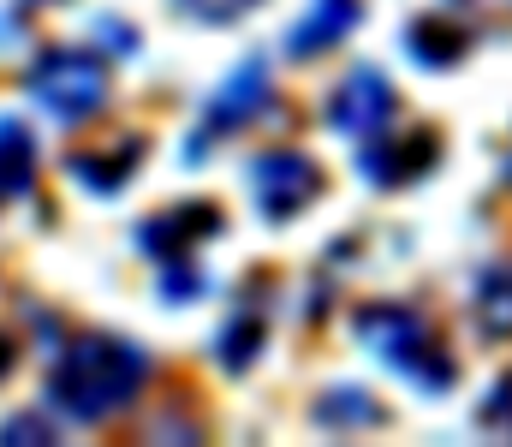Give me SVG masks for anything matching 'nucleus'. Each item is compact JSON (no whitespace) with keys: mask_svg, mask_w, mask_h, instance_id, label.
I'll return each mask as SVG.
<instances>
[{"mask_svg":"<svg viewBox=\"0 0 512 447\" xmlns=\"http://www.w3.org/2000/svg\"><path fill=\"white\" fill-rule=\"evenodd\" d=\"M328 120H334V132H346V138L370 144L387 120H393V84H387L376 66H358V72H352V78L334 90V102H328Z\"/></svg>","mask_w":512,"mask_h":447,"instance_id":"obj_5","label":"nucleus"},{"mask_svg":"<svg viewBox=\"0 0 512 447\" xmlns=\"http://www.w3.org/2000/svg\"><path fill=\"white\" fill-rule=\"evenodd\" d=\"M405 48H411V60H423V66H453V60L471 48V30H465V24H447L441 12H429V18H417V24L405 30Z\"/></svg>","mask_w":512,"mask_h":447,"instance_id":"obj_9","label":"nucleus"},{"mask_svg":"<svg viewBox=\"0 0 512 447\" xmlns=\"http://www.w3.org/2000/svg\"><path fill=\"white\" fill-rule=\"evenodd\" d=\"M6 364H12V346H6V340H0V370H6Z\"/></svg>","mask_w":512,"mask_h":447,"instance_id":"obj_18","label":"nucleus"},{"mask_svg":"<svg viewBox=\"0 0 512 447\" xmlns=\"http://www.w3.org/2000/svg\"><path fill=\"white\" fill-rule=\"evenodd\" d=\"M251 6H262V0H179V12H191V18H203V24H233V18H245Z\"/></svg>","mask_w":512,"mask_h":447,"instance_id":"obj_16","label":"nucleus"},{"mask_svg":"<svg viewBox=\"0 0 512 447\" xmlns=\"http://www.w3.org/2000/svg\"><path fill=\"white\" fill-rule=\"evenodd\" d=\"M137 149H143L137 138H126L120 149H84V155H72V179L90 191H120L137 173Z\"/></svg>","mask_w":512,"mask_h":447,"instance_id":"obj_10","label":"nucleus"},{"mask_svg":"<svg viewBox=\"0 0 512 447\" xmlns=\"http://www.w3.org/2000/svg\"><path fill=\"white\" fill-rule=\"evenodd\" d=\"M149 376V358L120 340V334H84L54 358L48 376V400L54 412H66L72 424H102L114 412H126Z\"/></svg>","mask_w":512,"mask_h":447,"instance_id":"obj_1","label":"nucleus"},{"mask_svg":"<svg viewBox=\"0 0 512 447\" xmlns=\"http://www.w3.org/2000/svg\"><path fill=\"white\" fill-rule=\"evenodd\" d=\"M358 167H364L376 185H405V179H417V173L435 167V132H411L405 144H370Z\"/></svg>","mask_w":512,"mask_h":447,"instance_id":"obj_8","label":"nucleus"},{"mask_svg":"<svg viewBox=\"0 0 512 447\" xmlns=\"http://www.w3.org/2000/svg\"><path fill=\"white\" fill-rule=\"evenodd\" d=\"M477 328L489 340H512V263H495L477 281Z\"/></svg>","mask_w":512,"mask_h":447,"instance_id":"obj_13","label":"nucleus"},{"mask_svg":"<svg viewBox=\"0 0 512 447\" xmlns=\"http://www.w3.org/2000/svg\"><path fill=\"white\" fill-rule=\"evenodd\" d=\"M36 185V138L18 120H0V197H24Z\"/></svg>","mask_w":512,"mask_h":447,"instance_id":"obj_11","label":"nucleus"},{"mask_svg":"<svg viewBox=\"0 0 512 447\" xmlns=\"http://www.w3.org/2000/svg\"><path fill=\"white\" fill-rule=\"evenodd\" d=\"M352 328H358V340H364L382 364H393L405 382H417V388H429V394L453 388L459 364H453V352L435 340V328H429L417 310H405V304H364V310L352 316Z\"/></svg>","mask_w":512,"mask_h":447,"instance_id":"obj_2","label":"nucleus"},{"mask_svg":"<svg viewBox=\"0 0 512 447\" xmlns=\"http://www.w3.org/2000/svg\"><path fill=\"white\" fill-rule=\"evenodd\" d=\"M316 424H328V430H376L382 424V406L364 388H328L316 400Z\"/></svg>","mask_w":512,"mask_h":447,"instance_id":"obj_14","label":"nucleus"},{"mask_svg":"<svg viewBox=\"0 0 512 447\" xmlns=\"http://www.w3.org/2000/svg\"><path fill=\"white\" fill-rule=\"evenodd\" d=\"M24 90H30V102L48 108L54 120L84 126V120H96L102 102H108V66H102L96 54H84V48H48V54L30 66Z\"/></svg>","mask_w":512,"mask_h":447,"instance_id":"obj_3","label":"nucleus"},{"mask_svg":"<svg viewBox=\"0 0 512 447\" xmlns=\"http://www.w3.org/2000/svg\"><path fill=\"white\" fill-rule=\"evenodd\" d=\"M251 191L268 221H292L298 209H310L322 197V167L298 149H268L251 161Z\"/></svg>","mask_w":512,"mask_h":447,"instance_id":"obj_4","label":"nucleus"},{"mask_svg":"<svg viewBox=\"0 0 512 447\" xmlns=\"http://www.w3.org/2000/svg\"><path fill=\"white\" fill-rule=\"evenodd\" d=\"M256 352H262V322H233V328L221 334V364H227V370H245Z\"/></svg>","mask_w":512,"mask_h":447,"instance_id":"obj_15","label":"nucleus"},{"mask_svg":"<svg viewBox=\"0 0 512 447\" xmlns=\"http://www.w3.org/2000/svg\"><path fill=\"white\" fill-rule=\"evenodd\" d=\"M18 436H24V442H54V430H48L42 418H6V424H0V442H18Z\"/></svg>","mask_w":512,"mask_h":447,"instance_id":"obj_17","label":"nucleus"},{"mask_svg":"<svg viewBox=\"0 0 512 447\" xmlns=\"http://www.w3.org/2000/svg\"><path fill=\"white\" fill-rule=\"evenodd\" d=\"M358 24V0H316V12L292 30V54H316L328 42H340Z\"/></svg>","mask_w":512,"mask_h":447,"instance_id":"obj_12","label":"nucleus"},{"mask_svg":"<svg viewBox=\"0 0 512 447\" xmlns=\"http://www.w3.org/2000/svg\"><path fill=\"white\" fill-rule=\"evenodd\" d=\"M268 90H274V84H268V66H262V60H245V66L215 90V102H209V114H203V126H197L191 149L203 144V138L215 144V138H227V132L251 126L256 114H262V102H268ZM185 161H191V155H185Z\"/></svg>","mask_w":512,"mask_h":447,"instance_id":"obj_6","label":"nucleus"},{"mask_svg":"<svg viewBox=\"0 0 512 447\" xmlns=\"http://www.w3.org/2000/svg\"><path fill=\"white\" fill-rule=\"evenodd\" d=\"M209 233H221V215H215L209 203H179V209L143 221V245H149V257H161L167 269H185V257H191L197 239H209Z\"/></svg>","mask_w":512,"mask_h":447,"instance_id":"obj_7","label":"nucleus"}]
</instances>
